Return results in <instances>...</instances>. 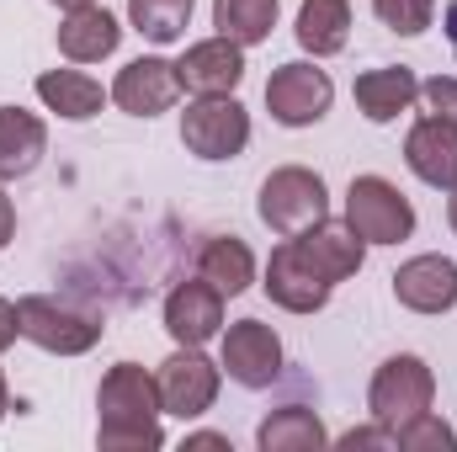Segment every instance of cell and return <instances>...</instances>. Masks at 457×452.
Masks as SVG:
<instances>
[{
	"label": "cell",
	"instance_id": "6da1fadb",
	"mask_svg": "<svg viewBox=\"0 0 457 452\" xmlns=\"http://www.w3.org/2000/svg\"><path fill=\"white\" fill-rule=\"evenodd\" d=\"M96 410H102V426H96V448L102 452L165 448V431H160V415H165L160 410V389H154V378L138 362H117L112 372L102 378Z\"/></svg>",
	"mask_w": 457,
	"mask_h": 452
},
{
	"label": "cell",
	"instance_id": "7a4b0ae2",
	"mask_svg": "<svg viewBox=\"0 0 457 452\" xmlns=\"http://www.w3.org/2000/svg\"><path fill=\"white\" fill-rule=\"evenodd\" d=\"M261 219L266 229H277L282 239L314 229L320 219H330V192H325V176L309 171V165H282L261 181Z\"/></svg>",
	"mask_w": 457,
	"mask_h": 452
},
{
	"label": "cell",
	"instance_id": "3957f363",
	"mask_svg": "<svg viewBox=\"0 0 457 452\" xmlns=\"http://www.w3.org/2000/svg\"><path fill=\"white\" fill-rule=\"evenodd\" d=\"M431 399H436V372H431L420 356H410V351H404V356H388V362L372 372V389H367V410H372V421L388 426V431H399L404 421L426 415Z\"/></svg>",
	"mask_w": 457,
	"mask_h": 452
},
{
	"label": "cell",
	"instance_id": "277c9868",
	"mask_svg": "<svg viewBox=\"0 0 457 452\" xmlns=\"http://www.w3.org/2000/svg\"><path fill=\"white\" fill-rule=\"evenodd\" d=\"M345 224L367 245H399L415 234V208L388 176H356L345 192Z\"/></svg>",
	"mask_w": 457,
	"mask_h": 452
},
{
	"label": "cell",
	"instance_id": "5b68a950",
	"mask_svg": "<svg viewBox=\"0 0 457 452\" xmlns=\"http://www.w3.org/2000/svg\"><path fill=\"white\" fill-rule=\"evenodd\" d=\"M219 383H224V367L203 356V346H176L160 372H154V389H160V410L176 415V421H197L213 410L219 399Z\"/></svg>",
	"mask_w": 457,
	"mask_h": 452
},
{
	"label": "cell",
	"instance_id": "8992f818",
	"mask_svg": "<svg viewBox=\"0 0 457 452\" xmlns=\"http://www.w3.org/2000/svg\"><path fill=\"white\" fill-rule=\"evenodd\" d=\"M16 325H21V336L32 346H43L54 356H80V351H91L102 340V320L96 314H80V309H70L59 298H43V293H27L16 304Z\"/></svg>",
	"mask_w": 457,
	"mask_h": 452
},
{
	"label": "cell",
	"instance_id": "52a82bcc",
	"mask_svg": "<svg viewBox=\"0 0 457 452\" xmlns=\"http://www.w3.org/2000/svg\"><path fill=\"white\" fill-rule=\"evenodd\" d=\"M181 144L197 160H234L250 144V113L234 96H197L181 113Z\"/></svg>",
	"mask_w": 457,
	"mask_h": 452
},
{
	"label": "cell",
	"instance_id": "ba28073f",
	"mask_svg": "<svg viewBox=\"0 0 457 452\" xmlns=\"http://www.w3.org/2000/svg\"><path fill=\"white\" fill-rule=\"evenodd\" d=\"M330 102H336L330 75L314 70V64H303V59L277 64L271 80H266V107H271V117L282 128H314L320 117L330 113Z\"/></svg>",
	"mask_w": 457,
	"mask_h": 452
},
{
	"label": "cell",
	"instance_id": "9c48e42d",
	"mask_svg": "<svg viewBox=\"0 0 457 452\" xmlns=\"http://www.w3.org/2000/svg\"><path fill=\"white\" fill-rule=\"evenodd\" d=\"M261 288H266V298H271L277 309H287V314H320V309L330 304V282L314 272V261L303 255L298 239H282V245L271 250Z\"/></svg>",
	"mask_w": 457,
	"mask_h": 452
},
{
	"label": "cell",
	"instance_id": "30bf717a",
	"mask_svg": "<svg viewBox=\"0 0 457 452\" xmlns=\"http://www.w3.org/2000/svg\"><path fill=\"white\" fill-rule=\"evenodd\" d=\"M219 367H224L239 389H271L282 378V340H277L271 325H261V320H239V325H228Z\"/></svg>",
	"mask_w": 457,
	"mask_h": 452
},
{
	"label": "cell",
	"instance_id": "8fae6325",
	"mask_svg": "<svg viewBox=\"0 0 457 452\" xmlns=\"http://www.w3.org/2000/svg\"><path fill=\"white\" fill-rule=\"evenodd\" d=\"M181 70L170 64V59H154V54H144V59H133V64H122L112 80V102L122 113L133 117H160L170 113L176 102H181Z\"/></svg>",
	"mask_w": 457,
	"mask_h": 452
},
{
	"label": "cell",
	"instance_id": "7c38bea8",
	"mask_svg": "<svg viewBox=\"0 0 457 452\" xmlns=\"http://www.w3.org/2000/svg\"><path fill=\"white\" fill-rule=\"evenodd\" d=\"M165 331H170L176 346H208L224 331V293L208 277L176 282L170 298H165Z\"/></svg>",
	"mask_w": 457,
	"mask_h": 452
},
{
	"label": "cell",
	"instance_id": "4fadbf2b",
	"mask_svg": "<svg viewBox=\"0 0 457 452\" xmlns=\"http://www.w3.org/2000/svg\"><path fill=\"white\" fill-rule=\"evenodd\" d=\"M394 298L415 314H447L457 304V261L453 255H415L394 272Z\"/></svg>",
	"mask_w": 457,
	"mask_h": 452
},
{
	"label": "cell",
	"instance_id": "5bb4252c",
	"mask_svg": "<svg viewBox=\"0 0 457 452\" xmlns=\"http://www.w3.org/2000/svg\"><path fill=\"white\" fill-rule=\"evenodd\" d=\"M176 70L192 96H234V86L245 80V48L228 38H203L181 54Z\"/></svg>",
	"mask_w": 457,
	"mask_h": 452
},
{
	"label": "cell",
	"instance_id": "9a60e30c",
	"mask_svg": "<svg viewBox=\"0 0 457 452\" xmlns=\"http://www.w3.org/2000/svg\"><path fill=\"white\" fill-rule=\"evenodd\" d=\"M404 165L426 181V187H442L453 192L457 187V128L447 117H420L404 138Z\"/></svg>",
	"mask_w": 457,
	"mask_h": 452
},
{
	"label": "cell",
	"instance_id": "2e32d148",
	"mask_svg": "<svg viewBox=\"0 0 457 452\" xmlns=\"http://www.w3.org/2000/svg\"><path fill=\"white\" fill-rule=\"evenodd\" d=\"M298 245H303V255L314 261V272L336 288L345 277H356L361 272V261H367V239H356L351 224H330V219H320L314 229H303V234H293Z\"/></svg>",
	"mask_w": 457,
	"mask_h": 452
},
{
	"label": "cell",
	"instance_id": "e0dca14e",
	"mask_svg": "<svg viewBox=\"0 0 457 452\" xmlns=\"http://www.w3.org/2000/svg\"><path fill=\"white\" fill-rule=\"evenodd\" d=\"M117 43H122V27L102 5H80L59 21V54L70 64H102L107 54H117Z\"/></svg>",
	"mask_w": 457,
	"mask_h": 452
},
{
	"label": "cell",
	"instance_id": "ac0fdd59",
	"mask_svg": "<svg viewBox=\"0 0 457 452\" xmlns=\"http://www.w3.org/2000/svg\"><path fill=\"white\" fill-rule=\"evenodd\" d=\"M351 96H356V107H361L367 122H394L399 113H410V107L420 102V80H415V70L388 64V70H367V75H356Z\"/></svg>",
	"mask_w": 457,
	"mask_h": 452
},
{
	"label": "cell",
	"instance_id": "d6986e66",
	"mask_svg": "<svg viewBox=\"0 0 457 452\" xmlns=\"http://www.w3.org/2000/svg\"><path fill=\"white\" fill-rule=\"evenodd\" d=\"M48 155V128L27 107H0V181L32 176Z\"/></svg>",
	"mask_w": 457,
	"mask_h": 452
},
{
	"label": "cell",
	"instance_id": "ffe728a7",
	"mask_svg": "<svg viewBox=\"0 0 457 452\" xmlns=\"http://www.w3.org/2000/svg\"><path fill=\"white\" fill-rule=\"evenodd\" d=\"M107 96H112V91H102V80H91L86 70H48V75H37V102H43L48 113L70 117V122L96 117Z\"/></svg>",
	"mask_w": 457,
	"mask_h": 452
},
{
	"label": "cell",
	"instance_id": "44dd1931",
	"mask_svg": "<svg viewBox=\"0 0 457 452\" xmlns=\"http://www.w3.org/2000/svg\"><path fill=\"white\" fill-rule=\"evenodd\" d=\"M330 442V431H325V421L314 415V410H303V405H282V410H271L266 421H261V431H255V448L261 452H314Z\"/></svg>",
	"mask_w": 457,
	"mask_h": 452
},
{
	"label": "cell",
	"instance_id": "7402d4cb",
	"mask_svg": "<svg viewBox=\"0 0 457 452\" xmlns=\"http://www.w3.org/2000/svg\"><path fill=\"white\" fill-rule=\"evenodd\" d=\"M197 277H208L224 298H234V293H245V288L255 282V255H250L245 239H234V234H213V239L197 250Z\"/></svg>",
	"mask_w": 457,
	"mask_h": 452
},
{
	"label": "cell",
	"instance_id": "603a6c76",
	"mask_svg": "<svg viewBox=\"0 0 457 452\" xmlns=\"http://www.w3.org/2000/svg\"><path fill=\"white\" fill-rule=\"evenodd\" d=\"M293 32H298V43H303L314 59L341 54L345 38H351V0H303Z\"/></svg>",
	"mask_w": 457,
	"mask_h": 452
},
{
	"label": "cell",
	"instance_id": "cb8c5ba5",
	"mask_svg": "<svg viewBox=\"0 0 457 452\" xmlns=\"http://www.w3.org/2000/svg\"><path fill=\"white\" fill-rule=\"evenodd\" d=\"M213 27H219V38H228V43L255 48L277 27V0H213Z\"/></svg>",
	"mask_w": 457,
	"mask_h": 452
},
{
	"label": "cell",
	"instance_id": "d4e9b609",
	"mask_svg": "<svg viewBox=\"0 0 457 452\" xmlns=\"http://www.w3.org/2000/svg\"><path fill=\"white\" fill-rule=\"evenodd\" d=\"M192 5L197 0H128V21L149 43H176V38H187Z\"/></svg>",
	"mask_w": 457,
	"mask_h": 452
},
{
	"label": "cell",
	"instance_id": "484cf974",
	"mask_svg": "<svg viewBox=\"0 0 457 452\" xmlns=\"http://www.w3.org/2000/svg\"><path fill=\"white\" fill-rule=\"evenodd\" d=\"M394 437H399V452H457V431L447 421H436L431 410L415 415V421H404Z\"/></svg>",
	"mask_w": 457,
	"mask_h": 452
},
{
	"label": "cell",
	"instance_id": "4316f807",
	"mask_svg": "<svg viewBox=\"0 0 457 452\" xmlns=\"http://www.w3.org/2000/svg\"><path fill=\"white\" fill-rule=\"evenodd\" d=\"M372 11H378V21L394 27L399 38H420V32L431 27V16H436V0H372Z\"/></svg>",
	"mask_w": 457,
	"mask_h": 452
},
{
	"label": "cell",
	"instance_id": "83f0119b",
	"mask_svg": "<svg viewBox=\"0 0 457 452\" xmlns=\"http://www.w3.org/2000/svg\"><path fill=\"white\" fill-rule=\"evenodd\" d=\"M420 102L436 117H447L457 128V75H436V80H420Z\"/></svg>",
	"mask_w": 457,
	"mask_h": 452
},
{
	"label": "cell",
	"instance_id": "f1b7e54d",
	"mask_svg": "<svg viewBox=\"0 0 457 452\" xmlns=\"http://www.w3.org/2000/svg\"><path fill=\"white\" fill-rule=\"evenodd\" d=\"M341 448H383V452H399V437L388 431V426H356V431H345L341 437Z\"/></svg>",
	"mask_w": 457,
	"mask_h": 452
},
{
	"label": "cell",
	"instance_id": "f546056e",
	"mask_svg": "<svg viewBox=\"0 0 457 452\" xmlns=\"http://www.w3.org/2000/svg\"><path fill=\"white\" fill-rule=\"evenodd\" d=\"M16 336H21V325H16V304H11V298H0V351H5V346H16Z\"/></svg>",
	"mask_w": 457,
	"mask_h": 452
},
{
	"label": "cell",
	"instance_id": "4dcf8cb0",
	"mask_svg": "<svg viewBox=\"0 0 457 452\" xmlns=\"http://www.w3.org/2000/svg\"><path fill=\"white\" fill-rule=\"evenodd\" d=\"M11 234H16V208H11V197L0 192V250L11 245Z\"/></svg>",
	"mask_w": 457,
	"mask_h": 452
},
{
	"label": "cell",
	"instance_id": "1f68e13d",
	"mask_svg": "<svg viewBox=\"0 0 457 452\" xmlns=\"http://www.w3.org/2000/svg\"><path fill=\"white\" fill-rule=\"evenodd\" d=\"M187 448H228V437H219V431H197V437H187Z\"/></svg>",
	"mask_w": 457,
	"mask_h": 452
},
{
	"label": "cell",
	"instance_id": "d6a6232c",
	"mask_svg": "<svg viewBox=\"0 0 457 452\" xmlns=\"http://www.w3.org/2000/svg\"><path fill=\"white\" fill-rule=\"evenodd\" d=\"M442 27H447V38H453V54H457V0H447V11H442Z\"/></svg>",
	"mask_w": 457,
	"mask_h": 452
},
{
	"label": "cell",
	"instance_id": "836d02e7",
	"mask_svg": "<svg viewBox=\"0 0 457 452\" xmlns=\"http://www.w3.org/2000/svg\"><path fill=\"white\" fill-rule=\"evenodd\" d=\"M447 224H453V234H457V187H453V197H447Z\"/></svg>",
	"mask_w": 457,
	"mask_h": 452
},
{
	"label": "cell",
	"instance_id": "e575fe53",
	"mask_svg": "<svg viewBox=\"0 0 457 452\" xmlns=\"http://www.w3.org/2000/svg\"><path fill=\"white\" fill-rule=\"evenodd\" d=\"M5 410H11V394H5V372H0V421H5Z\"/></svg>",
	"mask_w": 457,
	"mask_h": 452
},
{
	"label": "cell",
	"instance_id": "d590c367",
	"mask_svg": "<svg viewBox=\"0 0 457 452\" xmlns=\"http://www.w3.org/2000/svg\"><path fill=\"white\" fill-rule=\"evenodd\" d=\"M54 5H64V11H80V5H96V0H54Z\"/></svg>",
	"mask_w": 457,
	"mask_h": 452
}]
</instances>
